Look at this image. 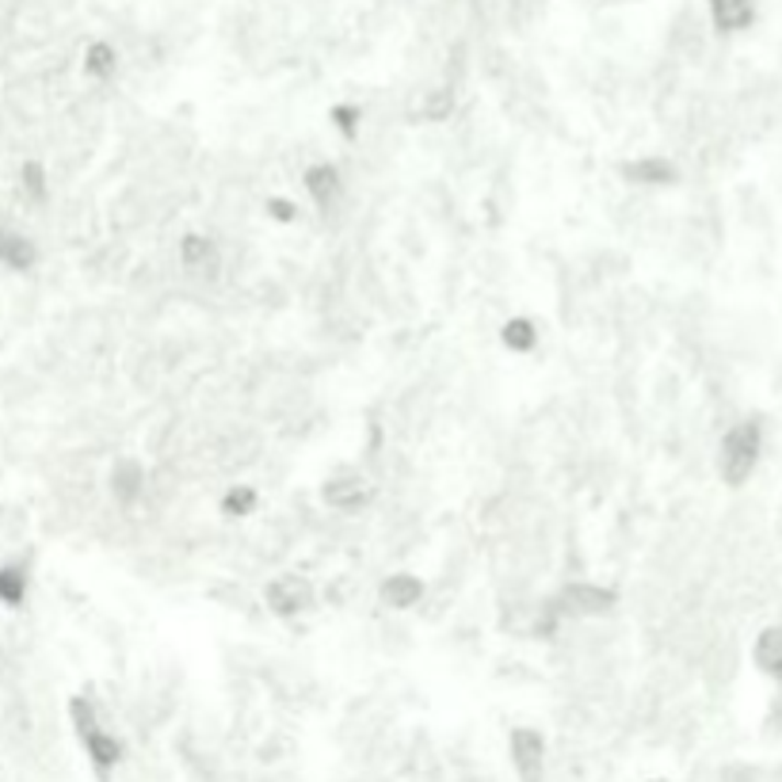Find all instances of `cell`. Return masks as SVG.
Segmentation results:
<instances>
[{
    "instance_id": "cell-5",
    "label": "cell",
    "mask_w": 782,
    "mask_h": 782,
    "mask_svg": "<svg viewBox=\"0 0 782 782\" xmlns=\"http://www.w3.org/2000/svg\"><path fill=\"white\" fill-rule=\"evenodd\" d=\"M508 756H512V768L520 782H542L546 775V737L531 725H520L508 737Z\"/></svg>"
},
{
    "instance_id": "cell-13",
    "label": "cell",
    "mask_w": 782,
    "mask_h": 782,
    "mask_svg": "<svg viewBox=\"0 0 782 782\" xmlns=\"http://www.w3.org/2000/svg\"><path fill=\"white\" fill-rule=\"evenodd\" d=\"M752 657H756V668L760 672H768V676H775V680H782V630H763L760 637H756V649H752Z\"/></svg>"
},
{
    "instance_id": "cell-1",
    "label": "cell",
    "mask_w": 782,
    "mask_h": 782,
    "mask_svg": "<svg viewBox=\"0 0 782 782\" xmlns=\"http://www.w3.org/2000/svg\"><path fill=\"white\" fill-rule=\"evenodd\" d=\"M69 717H73V729H77V737H81L92 771L100 779H107L111 771L123 763V740H118L115 733L103 729L100 714H95V702L84 699V695H77L73 702H69Z\"/></svg>"
},
{
    "instance_id": "cell-3",
    "label": "cell",
    "mask_w": 782,
    "mask_h": 782,
    "mask_svg": "<svg viewBox=\"0 0 782 782\" xmlns=\"http://www.w3.org/2000/svg\"><path fill=\"white\" fill-rule=\"evenodd\" d=\"M562 619H596V614H611L619 608V592L608 585H592V580H573L549 600Z\"/></svg>"
},
{
    "instance_id": "cell-6",
    "label": "cell",
    "mask_w": 782,
    "mask_h": 782,
    "mask_svg": "<svg viewBox=\"0 0 782 782\" xmlns=\"http://www.w3.org/2000/svg\"><path fill=\"white\" fill-rule=\"evenodd\" d=\"M321 500L332 512H359V508H366L374 500V485L363 474L348 469V474H337L321 485Z\"/></svg>"
},
{
    "instance_id": "cell-20",
    "label": "cell",
    "mask_w": 782,
    "mask_h": 782,
    "mask_svg": "<svg viewBox=\"0 0 782 782\" xmlns=\"http://www.w3.org/2000/svg\"><path fill=\"white\" fill-rule=\"evenodd\" d=\"M332 123H337V131L351 141L359 134V107H351V103H340V107H332Z\"/></svg>"
},
{
    "instance_id": "cell-21",
    "label": "cell",
    "mask_w": 782,
    "mask_h": 782,
    "mask_svg": "<svg viewBox=\"0 0 782 782\" xmlns=\"http://www.w3.org/2000/svg\"><path fill=\"white\" fill-rule=\"evenodd\" d=\"M268 218L283 222V226H291V222H298V206L291 203V199H268Z\"/></svg>"
},
{
    "instance_id": "cell-14",
    "label": "cell",
    "mask_w": 782,
    "mask_h": 782,
    "mask_svg": "<svg viewBox=\"0 0 782 782\" xmlns=\"http://www.w3.org/2000/svg\"><path fill=\"white\" fill-rule=\"evenodd\" d=\"M500 340H505V348L512 351V355H531V351L539 348V329H534L531 317H512V321H505V329H500Z\"/></svg>"
},
{
    "instance_id": "cell-15",
    "label": "cell",
    "mask_w": 782,
    "mask_h": 782,
    "mask_svg": "<svg viewBox=\"0 0 782 782\" xmlns=\"http://www.w3.org/2000/svg\"><path fill=\"white\" fill-rule=\"evenodd\" d=\"M0 260H4L8 268H15V271H27L31 263H35V245H31L27 237L0 229Z\"/></svg>"
},
{
    "instance_id": "cell-8",
    "label": "cell",
    "mask_w": 782,
    "mask_h": 782,
    "mask_svg": "<svg viewBox=\"0 0 782 782\" xmlns=\"http://www.w3.org/2000/svg\"><path fill=\"white\" fill-rule=\"evenodd\" d=\"M619 175L626 183H637V188H668V183L680 180V169L668 157H637V161L619 165Z\"/></svg>"
},
{
    "instance_id": "cell-10",
    "label": "cell",
    "mask_w": 782,
    "mask_h": 782,
    "mask_svg": "<svg viewBox=\"0 0 782 782\" xmlns=\"http://www.w3.org/2000/svg\"><path fill=\"white\" fill-rule=\"evenodd\" d=\"M180 263H183V271H191V275L214 279L222 271V252H218V245H214L211 237L188 234L180 241Z\"/></svg>"
},
{
    "instance_id": "cell-2",
    "label": "cell",
    "mask_w": 782,
    "mask_h": 782,
    "mask_svg": "<svg viewBox=\"0 0 782 782\" xmlns=\"http://www.w3.org/2000/svg\"><path fill=\"white\" fill-rule=\"evenodd\" d=\"M763 451V428L760 420H740L737 428H729L722 439V454H717V466H722V481L725 485H745L752 477L756 462H760Z\"/></svg>"
},
{
    "instance_id": "cell-9",
    "label": "cell",
    "mask_w": 782,
    "mask_h": 782,
    "mask_svg": "<svg viewBox=\"0 0 782 782\" xmlns=\"http://www.w3.org/2000/svg\"><path fill=\"white\" fill-rule=\"evenodd\" d=\"M111 497L123 508H134L146 497V466L138 458H118L111 466Z\"/></svg>"
},
{
    "instance_id": "cell-19",
    "label": "cell",
    "mask_w": 782,
    "mask_h": 782,
    "mask_svg": "<svg viewBox=\"0 0 782 782\" xmlns=\"http://www.w3.org/2000/svg\"><path fill=\"white\" fill-rule=\"evenodd\" d=\"M88 73L92 77H107L115 73V50L111 46H92V54H88Z\"/></svg>"
},
{
    "instance_id": "cell-18",
    "label": "cell",
    "mask_w": 782,
    "mask_h": 782,
    "mask_svg": "<svg viewBox=\"0 0 782 782\" xmlns=\"http://www.w3.org/2000/svg\"><path fill=\"white\" fill-rule=\"evenodd\" d=\"M454 111V92L451 88H435V92H428L424 100H420L417 115L428 118V123H439V118H446Z\"/></svg>"
},
{
    "instance_id": "cell-17",
    "label": "cell",
    "mask_w": 782,
    "mask_h": 782,
    "mask_svg": "<svg viewBox=\"0 0 782 782\" xmlns=\"http://www.w3.org/2000/svg\"><path fill=\"white\" fill-rule=\"evenodd\" d=\"M23 596H27V569L23 565H4L0 569V600L15 608V603H23Z\"/></svg>"
},
{
    "instance_id": "cell-4",
    "label": "cell",
    "mask_w": 782,
    "mask_h": 782,
    "mask_svg": "<svg viewBox=\"0 0 782 782\" xmlns=\"http://www.w3.org/2000/svg\"><path fill=\"white\" fill-rule=\"evenodd\" d=\"M263 603H268L271 614L279 619H298L314 608V585H309L302 573H279L275 580H268L263 588Z\"/></svg>"
},
{
    "instance_id": "cell-16",
    "label": "cell",
    "mask_w": 782,
    "mask_h": 782,
    "mask_svg": "<svg viewBox=\"0 0 782 782\" xmlns=\"http://www.w3.org/2000/svg\"><path fill=\"white\" fill-rule=\"evenodd\" d=\"M260 505V492L252 489V485H229L226 497H222V515H229V520H245V515H252Z\"/></svg>"
},
{
    "instance_id": "cell-12",
    "label": "cell",
    "mask_w": 782,
    "mask_h": 782,
    "mask_svg": "<svg viewBox=\"0 0 782 782\" xmlns=\"http://www.w3.org/2000/svg\"><path fill=\"white\" fill-rule=\"evenodd\" d=\"M710 12H714V23L722 31H745L752 23L756 8L752 0H710Z\"/></svg>"
},
{
    "instance_id": "cell-7",
    "label": "cell",
    "mask_w": 782,
    "mask_h": 782,
    "mask_svg": "<svg viewBox=\"0 0 782 782\" xmlns=\"http://www.w3.org/2000/svg\"><path fill=\"white\" fill-rule=\"evenodd\" d=\"M302 183H306V195L317 203V211H337L340 199H344V175H340L337 165H314V169H306L302 175Z\"/></svg>"
},
{
    "instance_id": "cell-11",
    "label": "cell",
    "mask_w": 782,
    "mask_h": 782,
    "mask_svg": "<svg viewBox=\"0 0 782 782\" xmlns=\"http://www.w3.org/2000/svg\"><path fill=\"white\" fill-rule=\"evenodd\" d=\"M378 600H382V608H389V611H412L420 600H424V580L412 577V573H394V577L382 580Z\"/></svg>"
}]
</instances>
